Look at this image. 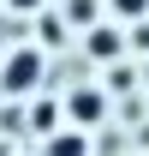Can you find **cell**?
Wrapping results in <instances>:
<instances>
[{
  "label": "cell",
  "mask_w": 149,
  "mask_h": 156,
  "mask_svg": "<svg viewBox=\"0 0 149 156\" xmlns=\"http://www.w3.org/2000/svg\"><path fill=\"white\" fill-rule=\"evenodd\" d=\"M90 54L95 60H119L125 54V36H119V30H90Z\"/></svg>",
  "instance_id": "cell-3"
},
{
  "label": "cell",
  "mask_w": 149,
  "mask_h": 156,
  "mask_svg": "<svg viewBox=\"0 0 149 156\" xmlns=\"http://www.w3.org/2000/svg\"><path fill=\"white\" fill-rule=\"evenodd\" d=\"M90 144H84V132H54L48 138V156H84Z\"/></svg>",
  "instance_id": "cell-4"
},
{
  "label": "cell",
  "mask_w": 149,
  "mask_h": 156,
  "mask_svg": "<svg viewBox=\"0 0 149 156\" xmlns=\"http://www.w3.org/2000/svg\"><path fill=\"white\" fill-rule=\"evenodd\" d=\"M36 78H42V54L36 48H18V54L0 66V84H6V90H30Z\"/></svg>",
  "instance_id": "cell-1"
},
{
  "label": "cell",
  "mask_w": 149,
  "mask_h": 156,
  "mask_svg": "<svg viewBox=\"0 0 149 156\" xmlns=\"http://www.w3.org/2000/svg\"><path fill=\"white\" fill-rule=\"evenodd\" d=\"M6 6H12V12H36L42 0H6Z\"/></svg>",
  "instance_id": "cell-6"
},
{
  "label": "cell",
  "mask_w": 149,
  "mask_h": 156,
  "mask_svg": "<svg viewBox=\"0 0 149 156\" xmlns=\"http://www.w3.org/2000/svg\"><path fill=\"white\" fill-rule=\"evenodd\" d=\"M101 114H108V96H101V90H78L72 96V120L78 126H95Z\"/></svg>",
  "instance_id": "cell-2"
},
{
  "label": "cell",
  "mask_w": 149,
  "mask_h": 156,
  "mask_svg": "<svg viewBox=\"0 0 149 156\" xmlns=\"http://www.w3.org/2000/svg\"><path fill=\"white\" fill-rule=\"evenodd\" d=\"M108 6L119 12V18H143V12H149V0H108Z\"/></svg>",
  "instance_id": "cell-5"
}]
</instances>
